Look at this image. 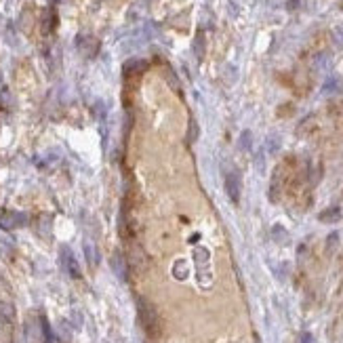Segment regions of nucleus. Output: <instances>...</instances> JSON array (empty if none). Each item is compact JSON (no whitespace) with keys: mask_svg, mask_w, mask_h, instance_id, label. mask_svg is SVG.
<instances>
[{"mask_svg":"<svg viewBox=\"0 0 343 343\" xmlns=\"http://www.w3.org/2000/svg\"><path fill=\"white\" fill-rule=\"evenodd\" d=\"M139 318H141V324L147 335H158V316H156V309L152 308L150 301L139 299Z\"/></svg>","mask_w":343,"mask_h":343,"instance_id":"1","label":"nucleus"},{"mask_svg":"<svg viewBox=\"0 0 343 343\" xmlns=\"http://www.w3.org/2000/svg\"><path fill=\"white\" fill-rule=\"evenodd\" d=\"M26 221H28L26 215L17 213V210H4V213H0V230H6V232L17 230Z\"/></svg>","mask_w":343,"mask_h":343,"instance_id":"2","label":"nucleus"},{"mask_svg":"<svg viewBox=\"0 0 343 343\" xmlns=\"http://www.w3.org/2000/svg\"><path fill=\"white\" fill-rule=\"evenodd\" d=\"M225 194L230 196L234 205L240 202V194H242V183H240V175L238 173H230L225 177Z\"/></svg>","mask_w":343,"mask_h":343,"instance_id":"3","label":"nucleus"},{"mask_svg":"<svg viewBox=\"0 0 343 343\" xmlns=\"http://www.w3.org/2000/svg\"><path fill=\"white\" fill-rule=\"evenodd\" d=\"M78 49H80L84 57H93L99 51V42L93 36H80L78 38Z\"/></svg>","mask_w":343,"mask_h":343,"instance_id":"4","label":"nucleus"},{"mask_svg":"<svg viewBox=\"0 0 343 343\" xmlns=\"http://www.w3.org/2000/svg\"><path fill=\"white\" fill-rule=\"evenodd\" d=\"M61 263H64V268L68 270L69 276H74V278L80 276L78 263H76V259H74V255H72V251H69V248H64V251H61Z\"/></svg>","mask_w":343,"mask_h":343,"instance_id":"5","label":"nucleus"},{"mask_svg":"<svg viewBox=\"0 0 343 343\" xmlns=\"http://www.w3.org/2000/svg\"><path fill=\"white\" fill-rule=\"evenodd\" d=\"M112 270L116 272V276L120 280H127V261H124V257L120 253H116L112 257Z\"/></svg>","mask_w":343,"mask_h":343,"instance_id":"6","label":"nucleus"},{"mask_svg":"<svg viewBox=\"0 0 343 343\" xmlns=\"http://www.w3.org/2000/svg\"><path fill=\"white\" fill-rule=\"evenodd\" d=\"M318 219L322 223H337L341 219V208L339 206H331V208H324L320 215H318Z\"/></svg>","mask_w":343,"mask_h":343,"instance_id":"7","label":"nucleus"},{"mask_svg":"<svg viewBox=\"0 0 343 343\" xmlns=\"http://www.w3.org/2000/svg\"><path fill=\"white\" fill-rule=\"evenodd\" d=\"M84 253H87L89 266H97V263H99V251H97V246L93 244V242H84Z\"/></svg>","mask_w":343,"mask_h":343,"instance_id":"8","label":"nucleus"},{"mask_svg":"<svg viewBox=\"0 0 343 343\" xmlns=\"http://www.w3.org/2000/svg\"><path fill=\"white\" fill-rule=\"evenodd\" d=\"M188 274H190V270H188V263H185L183 259L175 261V266H173V276H175L177 280H185V278H188Z\"/></svg>","mask_w":343,"mask_h":343,"instance_id":"9","label":"nucleus"},{"mask_svg":"<svg viewBox=\"0 0 343 343\" xmlns=\"http://www.w3.org/2000/svg\"><path fill=\"white\" fill-rule=\"evenodd\" d=\"M272 238H274L276 242H280V244L288 242V234H286V230L282 228V225H274V230H272Z\"/></svg>","mask_w":343,"mask_h":343,"instance_id":"10","label":"nucleus"},{"mask_svg":"<svg viewBox=\"0 0 343 343\" xmlns=\"http://www.w3.org/2000/svg\"><path fill=\"white\" fill-rule=\"evenodd\" d=\"M194 53H196L198 59L205 57V34L202 32L196 34V40H194Z\"/></svg>","mask_w":343,"mask_h":343,"instance_id":"11","label":"nucleus"},{"mask_svg":"<svg viewBox=\"0 0 343 343\" xmlns=\"http://www.w3.org/2000/svg\"><path fill=\"white\" fill-rule=\"evenodd\" d=\"M145 68V64L143 61H139V59H133L131 64H127L124 66V72H129V74H133V72H139V69H143Z\"/></svg>","mask_w":343,"mask_h":343,"instance_id":"12","label":"nucleus"},{"mask_svg":"<svg viewBox=\"0 0 343 343\" xmlns=\"http://www.w3.org/2000/svg\"><path fill=\"white\" fill-rule=\"evenodd\" d=\"M333 42L339 46V49H343V26H337L333 30Z\"/></svg>","mask_w":343,"mask_h":343,"instance_id":"13","label":"nucleus"},{"mask_svg":"<svg viewBox=\"0 0 343 343\" xmlns=\"http://www.w3.org/2000/svg\"><path fill=\"white\" fill-rule=\"evenodd\" d=\"M240 145H242V150H248V147H251V133H242V137H240Z\"/></svg>","mask_w":343,"mask_h":343,"instance_id":"14","label":"nucleus"},{"mask_svg":"<svg viewBox=\"0 0 343 343\" xmlns=\"http://www.w3.org/2000/svg\"><path fill=\"white\" fill-rule=\"evenodd\" d=\"M42 329H44V339H46V343H53L51 329H49V322H46V320H42Z\"/></svg>","mask_w":343,"mask_h":343,"instance_id":"15","label":"nucleus"},{"mask_svg":"<svg viewBox=\"0 0 343 343\" xmlns=\"http://www.w3.org/2000/svg\"><path fill=\"white\" fill-rule=\"evenodd\" d=\"M339 242V236L337 234H331V238H329V251H335V244Z\"/></svg>","mask_w":343,"mask_h":343,"instance_id":"16","label":"nucleus"},{"mask_svg":"<svg viewBox=\"0 0 343 343\" xmlns=\"http://www.w3.org/2000/svg\"><path fill=\"white\" fill-rule=\"evenodd\" d=\"M299 343H314V337H311L309 333H301V337H299Z\"/></svg>","mask_w":343,"mask_h":343,"instance_id":"17","label":"nucleus"}]
</instances>
